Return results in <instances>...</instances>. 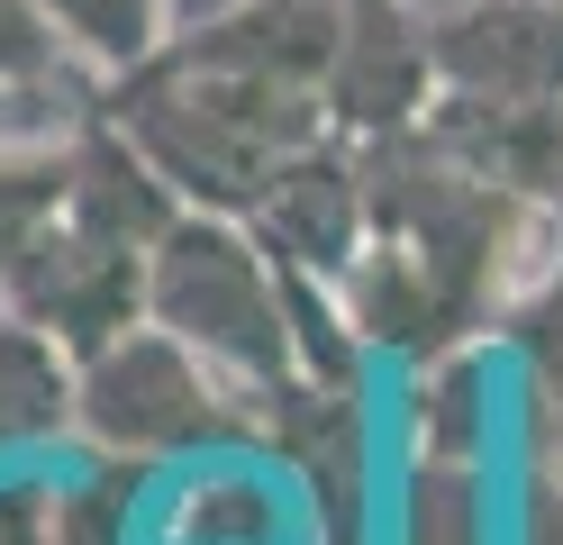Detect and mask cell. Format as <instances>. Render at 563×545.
Segmentation results:
<instances>
[{
    "label": "cell",
    "mask_w": 563,
    "mask_h": 545,
    "mask_svg": "<svg viewBox=\"0 0 563 545\" xmlns=\"http://www.w3.org/2000/svg\"><path fill=\"white\" fill-rule=\"evenodd\" d=\"M110 119L146 145V164L183 192V209H255L264 182L300 145L336 137L319 83H273V73H228V64H183L155 55L110 83Z\"/></svg>",
    "instance_id": "6da1fadb"
},
{
    "label": "cell",
    "mask_w": 563,
    "mask_h": 545,
    "mask_svg": "<svg viewBox=\"0 0 563 545\" xmlns=\"http://www.w3.org/2000/svg\"><path fill=\"white\" fill-rule=\"evenodd\" d=\"M146 318L173 327L191 355L264 400L300 382V337H291V273L282 254L245 228L236 209H183L146 254Z\"/></svg>",
    "instance_id": "7a4b0ae2"
},
{
    "label": "cell",
    "mask_w": 563,
    "mask_h": 545,
    "mask_svg": "<svg viewBox=\"0 0 563 545\" xmlns=\"http://www.w3.org/2000/svg\"><path fill=\"white\" fill-rule=\"evenodd\" d=\"M74 436H91L100 455L173 472L191 455H219L245 436V391L209 355H191L173 327L136 318L110 346H91L74 363Z\"/></svg>",
    "instance_id": "3957f363"
},
{
    "label": "cell",
    "mask_w": 563,
    "mask_h": 545,
    "mask_svg": "<svg viewBox=\"0 0 563 545\" xmlns=\"http://www.w3.org/2000/svg\"><path fill=\"white\" fill-rule=\"evenodd\" d=\"M336 137H409L437 109V10L418 0H336V46L319 73Z\"/></svg>",
    "instance_id": "277c9868"
},
{
    "label": "cell",
    "mask_w": 563,
    "mask_h": 545,
    "mask_svg": "<svg viewBox=\"0 0 563 545\" xmlns=\"http://www.w3.org/2000/svg\"><path fill=\"white\" fill-rule=\"evenodd\" d=\"M0 291L82 363L91 346H110L119 327L146 318V246H119V237H100V228L55 209L46 228L0 264Z\"/></svg>",
    "instance_id": "5b68a950"
},
{
    "label": "cell",
    "mask_w": 563,
    "mask_h": 545,
    "mask_svg": "<svg viewBox=\"0 0 563 545\" xmlns=\"http://www.w3.org/2000/svg\"><path fill=\"white\" fill-rule=\"evenodd\" d=\"M245 228H255V237L282 254V264L345 282V264H355L364 237H373L364 145H355V137H319V145H300V155L264 182V200L245 209Z\"/></svg>",
    "instance_id": "8992f818"
},
{
    "label": "cell",
    "mask_w": 563,
    "mask_h": 545,
    "mask_svg": "<svg viewBox=\"0 0 563 545\" xmlns=\"http://www.w3.org/2000/svg\"><path fill=\"white\" fill-rule=\"evenodd\" d=\"M437 91L563 100V0H454V10H437Z\"/></svg>",
    "instance_id": "52a82bcc"
},
{
    "label": "cell",
    "mask_w": 563,
    "mask_h": 545,
    "mask_svg": "<svg viewBox=\"0 0 563 545\" xmlns=\"http://www.w3.org/2000/svg\"><path fill=\"white\" fill-rule=\"evenodd\" d=\"M418 128H428L454 164L500 182V192L563 200V100H464V91H437V109Z\"/></svg>",
    "instance_id": "ba28073f"
},
{
    "label": "cell",
    "mask_w": 563,
    "mask_h": 545,
    "mask_svg": "<svg viewBox=\"0 0 563 545\" xmlns=\"http://www.w3.org/2000/svg\"><path fill=\"white\" fill-rule=\"evenodd\" d=\"M300 509V482L245 464L236 446L173 464V491L155 509V545H282V519Z\"/></svg>",
    "instance_id": "9c48e42d"
},
{
    "label": "cell",
    "mask_w": 563,
    "mask_h": 545,
    "mask_svg": "<svg viewBox=\"0 0 563 545\" xmlns=\"http://www.w3.org/2000/svg\"><path fill=\"white\" fill-rule=\"evenodd\" d=\"M64 427H74V355L0 291V464L37 455Z\"/></svg>",
    "instance_id": "30bf717a"
},
{
    "label": "cell",
    "mask_w": 563,
    "mask_h": 545,
    "mask_svg": "<svg viewBox=\"0 0 563 545\" xmlns=\"http://www.w3.org/2000/svg\"><path fill=\"white\" fill-rule=\"evenodd\" d=\"M490 355L482 346H454L409 363V436L418 455H482L490 446Z\"/></svg>",
    "instance_id": "8fae6325"
},
{
    "label": "cell",
    "mask_w": 563,
    "mask_h": 545,
    "mask_svg": "<svg viewBox=\"0 0 563 545\" xmlns=\"http://www.w3.org/2000/svg\"><path fill=\"white\" fill-rule=\"evenodd\" d=\"M37 10L55 19L64 55L91 64L100 83H119V73L155 64L164 36H173V0H37Z\"/></svg>",
    "instance_id": "7c38bea8"
},
{
    "label": "cell",
    "mask_w": 563,
    "mask_h": 545,
    "mask_svg": "<svg viewBox=\"0 0 563 545\" xmlns=\"http://www.w3.org/2000/svg\"><path fill=\"white\" fill-rule=\"evenodd\" d=\"M400 545H490V472L482 455H418Z\"/></svg>",
    "instance_id": "4fadbf2b"
},
{
    "label": "cell",
    "mask_w": 563,
    "mask_h": 545,
    "mask_svg": "<svg viewBox=\"0 0 563 545\" xmlns=\"http://www.w3.org/2000/svg\"><path fill=\"white\" fill-rule=\"evenodd\" d=\"M64 64L74 55H64V36H55V19L37 0H0V91H37Z\"/></svg>",
    "instance_id": "5bb4252c"
},
{
    "label": "cell",
    "mask_w": 563,
    "mask_h": 545,
    "mask_svg": "<svg viewBox=\"0 0 563 545\" xmlns=\"http://www.w3.org/2000/svg\"><path fill=\"white\" fill-rule=\"evenodd\" d=\"M0 545H64V472H0Z\"/></svg>",
    "instance_id": "9a60e30c"
},
{
    "label": "cell",
    "mask_w": 563,
    "mask_h": 545,
    "mask_svg": "<svg viewBox=\"0 0 563 545\" xmlns=\"http://www.w3.org/2000/svg\"><path fill=\"white\" fill-rule=\"evenodd\" d=\"M518 545H563V464H537V491H527Z\"/></svg>",
    "instance_id": "2e32d148"
},
{
    "label": "cell",
    "mask_w": 563,
    "mask_h": 545,
    "mask_svg": "<svg viewBox=\"0 0 563 545\" xmlns=\"http://www.w3.org/2000/svg\"><path fill=\"white\" fill-rule=\"evenodd\" d=\"M418 10H454V0H418Z\"/></svg>",
    "instance_id": "e0dca14e"
}]
</instances>
